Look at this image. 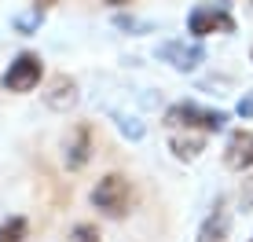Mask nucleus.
Masks as SVG:
<instances>
[{
  "instance_id": "obj_1",
  "label": "nucleus",
  "mask_w": 253,
  "mask_h": 242,
  "mask_svg": "<svg viewBox=\"0 0 253 242\" xmlns=\"http://www.w3.org/2000/svg\"><path fill=\"white\" fill-rule=\"evenodd\" d=\"M165 128H184V132H220L224 125H228V114L224 110H206L198 107V103H172L169 110H165Z\"/></svg>"
},
{
  "instance_id": "obj_2",
  "label": "nucleus",
  "mask_w": 253,
  "mask_h": 242,
  "mask_svg": "<svg viewBox=\"0 0 253 242\" xmlns=\"http://www.w3.org/2000/svg\"><path fill=\"white\" fill-rule=\"evenodd\" d=\"M92 205L99 213H107V217H114V220L125 217L128 205H132V187H128V180L121 176V172H107V176L92 187Z\"/></svg>"
},
{
  "instance_id": "obj_3",
  "label": "nucleus",
  "mask_w": 253,
  "mask_h": 242,
  "mask_svg": "<svg viewBox=\"0 0 253 242\" xmlns=\"http://www.w3.org/2000/svg\"><path fill=\"white\" fill-rule=\"evenodd\" d=\"M41 77H44V63H41L33 51H22L4 70V92H33Z\"/></svg>"
},
{
  "instance_id": "obj_4",
  "label": "nucleus",
  "mask_w": 253,
  "mask_h": 242,
  "mask_svg": "<svg viewBox=\"0 0 253 242\" xmlns=\"http://www.w3.org/2000/svg\"><path fill=\"white\" fill-rule=\"evenodd\" d=\"M92 151H95V132H92V125H88V121H77V125L66 132V143H63V161H66V169H70V172H81L84 165H88Z\"/></svg>"
},
{
  "instance_id": "obj_5",
  "label": "nucleus",
  "mask_w": 253,
  "mask_h": 242,
  "mask_svg": "<svg viewBox=\"0 0 253 242\" xmlns=\"http://www.w3.org/2000/svg\"><path fill=\"white\" fill-rule=\"evenodd\" d=\"M158 59L169 63L172 70H180V74H191V70H198V66L206 63V48L198 44V40H165L158 48Z\"/></svg>"
},
{
  "instance_id": "obj_6",
  "label": "nucleus",
  "mask_w": 253,
  "mask_h": 242,
  "mask_svg": "<svg viewBox=\"0 0 253 242\" xmlns=\"http://www.w3.org/2000/svg\"><path fill=\"white\" fill-rule=\"evenodd\" d=\"M187 30L195 37H209V33H235V19L224 7H213V4H198L191 7L187 15Z\"/></svg>"
},
{
  "instance_id": "obj_7",
  "label": "nucleus",
  "mask_w": 253,
  "mask_h": 242,
  "mask_svg": "<svg viewBox=\"0 0 253 242\" xmlns=\"http://www.w3.org/2000/svg\"><path fill=\"white\" fill-rule=\"evenodd\" d=\"M224 165H228V169H250L253 165V132H250V128H239V132L228 136Z\"/></svg>"
},
{
  "instance_id": "obj_8",
  "label": "nucleus",
  "mask_w": 253,
  "mask_h": 242,
  "mask_svg": "<svg viewBox=\"0 0 253 242\" xmlns=\"http://www.w3.org/2000/svg\"><path fill=\"white\" fill-rule=\"evenodd\" d=\"M231 231V213H228V202L224 198H216L213 202V213L202 220V228H198V242H224Z\"/></svg>"
},
{
  "instance_id": "obj_9",
  "label": "nucleus",
  "mask_w": 253,
  "mask_h": 242,
  "mask_svg": "<svg viewBox=\"0 0 253 242\" xmlns=\"http://www.w3.org/2000/svg\"><path fill=\"white\" fill-rule=\"evenodd\" d=\"M44 103L51 110H70L77 103V81L66 77V74H55L51 84H48V92H44Z\"/></svg>"
},
{
  "instance_id": "obj_10",
  "label": "nucleus",
  "mask_w": 253,
  "mask_h": 242,
  "mask_svg": "<svg viewBox=\"0 0 253 242\" xmlns=\"http://www.w3.org/2000/svg\"><path fill=\"white\" fill-rule=\"evenodd\" d=\"M169 151L176 154V158H184V161H195L198 154L206 151V132H184V136H172L169 140Z\"/></svg>"
},
{
  "instance_id": "obj_11",
  "label": "nucleus",
  "mask_w": 253,
  "mask_h": 242,
  "mask_svg": "<svg viewBox=\"0 0 253 242\" xmlns=\"http://www.w3.org/2000/svg\"><path fill=\"white\" fill-rule=\"evenodd\" d=\"M26 239V217H11L0 224V242H22Z\"/></svg>"
},
{
  "instance_id": "obj_12",
  "label": "nucleus",
  "mask_w": 253,
  "mask_h": 242,
  "mask_svg": "<svg viewBox=\"0 0 253 242\" xmlns=\"http://www.w3.org/2000/svg\"><path fill=\"white\" fill-rule=\"evenodd\" d=\"M37 26H41V11H37V4H33V11H30V15H19V19H15V30L26 33V37H30Z\"/></svg>"
},
{
  "instance_id": "obj_13",
  "label": "nucleus",
  "mask_w": 253,
  "mask_h": 242,
  "mask_svg": "<svg viewBox=\"0 0 253 242\" xmlns=\"http://www.w3.org/2000/svg\"><path fill=\"white\" fill-rule=\"evenodd\" d=\"M70 242H99V231H95L92 224H74V231H70Z\"/></svg>"
},
{
  "instance_id": "obj_14",
  "label": "nucleus",
  "mask_w": 253,
  "mask_h": 242,
  "mask_svg": "<svg viewBox=\"0 0 253 242\" xmlns=\"http://www.w3.org/2000/svg\"><path fill=\"white\" fill-rule=\"evenodd\" d=\"M239 205H242V213H253V176L242 180V191H239Z\"/></svg>"
},
{
  "instance_id": "obj_15",
  "label": "nucleus",
  "mask_w": 253,
  "mask_h": 242,
  "mask_svg": "<svg viewBox=\"0 0 253 242\" xmlns=\"http://www.w3.org/2000/svg\"><path fill=\"white\" fill-rule=\"evenodd\" d=\"M118 128L128 136V140H139V136H143V125H139L136 118H118Z\"/></svg>"
},
{
  "instance_id": "obj_16",
  "label": "nucleus",
  "mask_w": 253,
  "mask_h": 242,
  "mask_svg": "<svg viewBox=\"0 0 253 242\" xmlns=\"http://www.w3.org/2000/svg\"><path fill=\"white\" fill-rule=\"evenodd\" d=\"M235 110H239L242 121H250V118H253V92H246V96L239 99V107H235Z\"/></svg>"
},
{
  "instance_id": "obj_17",
  "label": "nucleus",
  "mask_w": 253,
  "mask_h": 242,
  "mask_svg": "<svg viewBox=\"0 0 253 242\" xmlns=\"http://www.w3.org/2000/svg\"><path fill=\"white\" fill-rule=\"evenodd\" d=\"M118 26H121V30H136V33H147V30H151L147 22H136V19H128V15H118Z\"/></svg>"
},
{
  "instance_id": "obj_18",
  "label": "nucleus",
  "mask_w": 253,
  "mask_h": 242,
  "mask_svg": "<svg viewBox=\"0 0 253 242\" xmlns=\"http://www.w3.org/2000/svg\"><path fill=\"white\" fill-rule=\"evenodd\" d=\"M110 7H125V4H132V0H107Z\"/></svg>"
},
{
  "instance_id": "obj_19",
  "label": "nucleus",
  "mask_w": 253,
  "mask_h": 242,
  "mask_svg": "<svg viewBox=\"0 0 253 242\" xmlns=\"http://www.w3.org/2000/svg\"><path fill=\"white\" fill-rule=\"evenodd\" d=\"M51 4H59V0H37V7H51Z\"/></svg>"
},
{
  "instance_id": "obj_20",
  "label": "nucleus",
  "mask_w": 253,
  "mask_h": 242,
  "mask_svg": "<svg viewBox=\"0 0 253 242\" xmlns=\"http://www.w3.org/2000/svg\"><path fill=\"white\" fill-rule=\"evenodd\" d=\"M250 59H253V51H250Z\"/></svg>"
},
{
  "instance_id": "obj_21",
  "label": "nucleus",
  "mask_w": 253,
  "mask_h": 242,
  "mask_svg": "<svg viewBox=\"0 0 253 242\" xmlns=\"http://www.w3.org/2000/svg\"><path fill=\"white\" fill-rule=\"evenodd\" d=\"M250 242H253V239H250Z\"/></svg>"
}]
</instances>
